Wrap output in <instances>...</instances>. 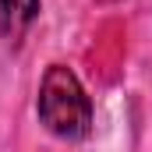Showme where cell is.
<instances>
[{"label":"cell","instance_id":"cell-2","mask_svg":"<svg viewBox=\"0 0 152 152\" xmlns=\"http://www.w3.org/2000/svg\"><path fill=\"white\" fill-rule=\"evenodd\" d=\"M39 18V0H0V36L7 46H18Z\"/></svg>","mask_w":152,"mask_h":152},{"label":"cell","instance_id":"cell-1","mask_svg":"<svg viewBox=\"0 0 152 152\" xmlns=\"http://www.w3.org/2000/svg\"><path fill=\"white\" fill-rule=\"evenodd\" d=\"M39 120L50 134L64 142H81L92 131V103L71 67L50 64L39 85Z\"/></svg>","mask_w":152,"mask_h":152}]
</instances>
